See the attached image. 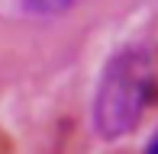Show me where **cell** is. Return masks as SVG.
Listing matches in <instances>:
<instances>
[{"label":"cell","instance_id":"obj_3","mask_svg":"<svg viewBox=\"0 0 158 154\" xmlns=\"http://www.w3.org/2000/svg\"><path fill=\"white\" fill-rule=\"evenodd\" d=\"M145 154H158V135L152 138V141H148V151H145Z\"/></svg>","mask_w":158,"mask_h":154},{"label":"cell","instance_id":"obj_1","mask_svg":"<svg viewBox=\"0 0 158 154\" xmlns=\"http://www.w3.org/2000/svg\"><path fill=\"white\" fill-rule=\"evenodd\" d=\"M152 96V58L142 48H123L103 64L94 96V125L103 138H123L142 122Z\"/></svg>","mask_w":158,"mask_h":154},{"label":"cell","instance_id":"obj_2","mask_svg":"<svg viewBox=\"0 0 158 154\" xmlns=\"http://www.w3.org/2000/svg\"><path fill=\"white\" fill-rule=\"evenodd\" d=\"M29 13H39V16H55V13H64L77 3V0H19Z\"/></svg>","mask_w":158,"mask_h":154}]
</instances>
